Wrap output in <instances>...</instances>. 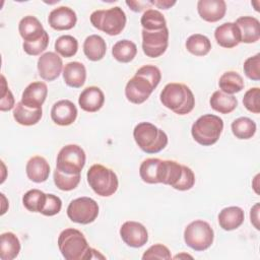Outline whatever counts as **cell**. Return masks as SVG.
<instances>
[{
    "instance_id": "cell-32",
    "label": "cell",
    "mask_w": 260,
    "mask_h": 260,
    "mask_svg": "<svg viewBox=\"0 0 260 260\" xmlns=\"http://www.w3.org/2000/svg\"><path fill=\"white\" fill-rule=\"evenodd\" d=\"M186 49L195 56H205L211 49V43L209 39L200 34L190 36L186 41Z\"/></svg>"
},
{
    "instance_id": "cell-41",
    "label": "cell",
    "mask_w": 260,
    "mask_h": 260,
    "mask_svg": "<svg viewBox=\"0 0 260 260\" xmlns=\"http://www.w3.org/2000/svg\"><path fill=\"white\" fill-rule=\"evenodd\" d=\"M171 252L168 247H166L162 244H155L149 247L144 254L142 255V259H171Z\"/></svg>"
},
{
    "instance_id": "cell-5",
    "label": "cell",
    "mask_w": 260,
    "mask_h": 260,
    "mask_svg": "<svg viewBox=\"0 0 260 260\" xmlns=\"http://www.w3.org/2000/svg\"><path fill=\"white\" fill-rule=\"evenodd\" d=\"M222 129L223 121L221 118L216 115L205 114L193 123L191 134L197 143L209 146L218 140Z\"/></svg>"
},
{
    "instance_id": "cell-11",
    "label": "cell",
    "mask_w": 260,
    "mask_h": 260,
    "mask_svg": "<svg viewBox=\"0 0 260 260\" xmlns=\"http://www.w3.org/2000/svg\"><path fill=\"white\" fill-rule=\"evenodd\" d=\"M169 45V29L164 27L158 30L142 29V50L147 57L161 56Z\"/></svg>"
},
{
    "instance_id": "cell-39",
    "label": "cell",
    "mask_w": 260,
    "mask_h": 260,
    "mask_svg": "<svg viewBox=\"0 0 260 260\" xmlns=\"http://www.w3.org/2000/svg\"><path fill=\"white\" fill-rule=\"evenodd\" d=\"M259 99H260V89L259 87H252L246 91L243 98V104L245 108L254 113V114H259L260 113V104H259Z\"/></svg>"
},
{
    "instance_id": "cell-37",
    "label": "cell",
    "mask_w": 260,
    "mask_h": 260,
    "mask_svg": "<svg viewBox=\"0 0 260 260\" xmlns=\"http://www.w3.org/2000/svg\"><path fill=\"white\" fill-rule=\"evenodd\" d=\"M80 182V174L69 175L55 169L54 183L62 191H71L77 187Z\"/></svg>"
},
{
    "instance_id": "cell-10",
    "label": "cell",
    "mask_w": 260,
    "mask_h": 260,
    "mask_svg": "<svg viewBox=\"0 0 260 260\" xmlns=\"http://www.w3.org/2000/svg\"><path fill=\"white\" fill-rule=\"evenodd\" d=\"M67 215L73 222L88 224L99 215V205L89 197H79L72 200L67 207Z\"/></svg>"
},
{
    "instance_id": "cell-9",
    "label": "cell",
    "mask_w": 260,
    "mask_h": 260,
    "mask_svg": "<svg viewBox=\"0 0 260 260\" xmlns=\"http://www.w3.org/2000/svg\"><path fill=\"white\" fill-rule=\"evenodd\" d=\"M85 159V152L79 145L68 144L60 149L57 155L56 169L69 175H77L82 171Z\"/></svg>"
},
{
    "instance_id": "cell-3",
    "label": "cell",
    "mask_w": 260,
    "mask_h": 260,
    "mask_svg": "<svg viewBox=\"0 0 260 260\" xmlns=\"http://www.w3.org/2000/svg\"><path fill=\"white\" fill-rule=\"evenodd\" d=\"M161 104L178 115L189 114L195 106L192 90L183 83H168L159 95Z\"/></svg>"
},
{
    "instance_id": "cell-6",
    "label": "cell",
    "mask_w": 260,
    "mask_h": 260,
    "mask_svg": "<svg viewBox=\"0 0 260 260\" xmlns=\"http://www.w3.org/2000/svg\"><path fill=\"white\" fill-rule=\"evenodd\" d=\"M87 182L93 192L102 197H109L113 195L119 185L118 177L111 169L95 164L92 165L86 174Z\"/></svg>"
},
{
    "instance_id": "cell-24",
    "label": "cell",
    "mask_w": 260,
    "mask_h": 260,
    "mask_svg": "<svg viewBox=\"0 0 260 260\" xmlns=\"http://www.w3.org/2000/svg\"><path fill=\"white\" fill-rule=\"evenodd\" d=\"M245 218V213L241 207L230 206L223 208L218 214V223L224 231L238 229Z\"/></svg>"
},
{
    "instance_id": "cell-31",
    "label": "cell",
    "mask_w": 260,
    "mask_h": 260,
    "mask_svg": "<svg viewBox=\"0 0 260 260\" xmlns=\"http://www.w3.org/2000/svg\"><path fill=\"white\" fill-rule=\"evenodd\" d=\"M218 85L221 91L228 94H234L244 88V80L238 72L226 71L219 77Z\"/></svg>"
},
{
    "instance_id": "cell-29",
    "label": "cell",
    "mask_w": 260,
    "mask_h": 260,
    "mask_svg": "<svg viewBox=\"0 0 260 260\" xmlns=\"http://www.w3.org/2000/svg\"><path fill=\"white\" fill-rule=\"evenodd\" d=\"M20 251V242L11 232L3 233L0 237V258L2 260H12L16 258Z\"/></svg>"
},
{
    "instance_id": "cell-16",
    "label": "cell",
    "mask_w": 260,
    "mask_h": 260,
    "mask_svg": "<svg viewBox=\"0 0 260 260\" xmlns=\"http://www.w3.org/2000/svg\"><path fill=\"white\" fill-rule=\"evenodd\" d=\"M77 117V109L69 100H61L55 103L51 110L53 122L60 126L71 125Z\"/></svg>"
},
{
    "instance_id": "cell-44",
    "label": "cell",
    "mask_w": 260,
    "mask_h": 260,
    "mask_svg": "<svg viewBox=\"0 0 260 260\" xmlns=\"http://www.w3.org/2000/svg\"><path fill=\"white\" fill-rule=\"evenodd\" d=\"M194 184H195V175L193 171L187 166H183V176L175 189L179 191H186L191 189L194 186Z\"/></svg>"
},
{
    "instance_id": "cell-12",
    "label": "cell",
    "mask_w": 260,
    "mask_h": 260,
    "mask_svg": "<svg viewBox=\"0 0 260 260\" xmlns=\"http://www.w3.org/2000/svg\"><path fill=\"white\" fill-rule=\"evenodd\" d=\"M120 236L125 244L132 248H140L148 241L146 228L137 221L129 220L120 228Z\"/></svg>"
},
{
    "instance_id": "cell-13",
    "label": "cell",
    "mask_w": 260,
    "mask_h": 260,
    "mask_svg": "<svg viewBox=\"0 0 260 260\" xmlns=\"http://www.w3.org/2000/svg\"><path fill=\"white\" fill-rule=\"evenodd\" d=\"M63 67L61 57L54 52H47L38 60L39 75L47 81L55 80L59 77Z\"/></svg>"
},
{
    "instance_id": "cell-47",
    "label": "cell",
    "mask_w": 260,
    "mask_h": 260,
    "mask_svg": "<svg viewBox=\"0 0 260 260\" xmlns=\"http://www.w3.org/2000/svg\"><path fill=\"white\" fill-rule=\"evenodd\" d=\"M150 3L160 9H169L173 5L176 4V1H170V0H151Z\"/></svg>"
},
{
    "instance_id": "cell-34",
    "label": "cell",
    "mask_w": 260,
    "mask_h": 260,
    "mask_svg": "<svg viewBox=\"0 0 260 260\" xmlns=\"http://www.w3.org/2000/svg\"><path fill=\"white\" fill-rule=\"evenodd\" d=\"M140 23L143 29L146 30H158L167 27V21L165 16L155 9H147L141 16Z\"/></svg>"
},
{
    "instance_id": "cell-36",
    "label": "cell",
    "mask_w": 260,
    "mask_h": 260,
    "mask_svg": "<svg viewBox=\"0 0 260 260\" xmlns=\"http://www.w3.org/2000/svg\"><path fill=\"white\" fill-rule=\"evenodd\" d=\"M55 50L58 54L65 58L72 57L77 53L78 42L72 36H61L55 42Z\"/></svg>"
},
{
    "instance_id": "cell-7",
    "label": "cell",
    "mask_w": 260,
    "mask_h": 260,
    "mask_svg": "<svg viewBox=\"0 0 260 260\" xmlns=\"http://www.w3.org/2000/svg\"><path fill=\"white\" fill-rule=\"evenodd\" d=\"M91 24L109 36H117L125 27L126 14L119 6L95 10L90 14Z\"/></svg>"
},
{
    "instance_id": "cell-14",
    "label": "cell",
    "mask_w": 260,
    "mask_h": 260,
    "mask_svg": "<svg viewBox=\"0 0 260 260\" xmlns=\"http://www.w3.org/2000/svg\"><path fill=\"white\" fill-rule=\"evenodd\" d=\"M48 21L50 26L56 30H68L75 26L77 16L73 9L67 6H60L50 12Z\"/></svg>"
},
{
    "instance_id": "cell-4",
    "label": "cell",
    "mask_w": 260,
    "mask_h": 260,
    "mask_svg": "<svg viewBox=\"0 0 260 260\" xmlns=\"http://www.w3.org/2000/svg\"><path fill=\"white\" fill-rule=\"evenodd\" d=\"M133 137L139 148L146 153H157L168 144L166 132L149 122L137 124L133 130Z\"/></svg>"
},
{
    "instance_id": "cell-25",
    "label": "cell",
    "mask_w": 260,
    "mask_h": 260,
    "mask_svg": "<svg viewBox=\"0 0 260 260\" xmlns=\"http://www.w3.org/2000/svg\"><path fill=\"white\" fill-rule=\"evenodd\" d=\"M162 159L146 158L139 167V175L143 182L148 184L160 183Z\"/></svg>"
},
{
    "instance_id": "cell-26",
    "label": "cell",
    "mask_w": 260,
    "mask_h": 260,
    "mask_svg": "<svg viewBox=\"0 0 260 260\" xmlns=\"http://www.w3.org/2000/svg\"><path fill=\"white\" fill-rule=\"evenodd\" d=\"M83 52L90 61L102 60L107 52L105 40L98 35L88 36L83 43Z\"/></svg>"
},
{
    "instance_id": "cell-21",
    "label": "cell",
    "mask_w": 260,
    "mask_h": 260,
    "mask_svg": "<svg viewBox=\"0 0 260 260\" xmlns=\"http://www.w3.org/2000/svg\"><path fill=\"white\" fill-rule=\"evenodd\" d=\"M25 172L30 181L35 183H43L49 178L50 166L43 156L36 155L28 159Z\"/></svg>"
},
{
    "instance_id": "cell-27",
    "label": "cell",
    "mask_w": 260,
    "mask_h": 260,
    "mask_svg": "<svg viewBox=\"0 0 260 260\" xmlns=\"http://www.w3.org/2000/svg\"><path fill=\"white\" fill-rule=\"evenodd\" d=\"M209 104L214 111L220 114H229L237 108L238 101L233 94H228L221 90H216L212 93Z\"/></svg>"
},
{
    "instance_id": "cell-19",
    "label": "cell",
    "mask_w": 260,
    "mask_h": 260,
    "mask_svg": "<svg viewBox=\"0 0 260 260\" xmlns=\"http://www.w3.org/2000/svg\"><path fill=\"white\" fill-rule=\"evenodd\" d=\"M105 103V94L98 86H88L82 90L78 98L79 107L89 113L99 111Z\"/></svg>"
},
{
    "instance_id": "cell-18",
    "label": "cell",
    "mask_w": 260,
    "mask_h": 260,
    "mask_svg": "<svg viewBox=\"0 0 260 260\" xmlns=\"http://www.w3.org/2000/svg\"><path fill=\"white\" fill-rule=\"evenodd\" d=\"M214 38L219 46L228 49L241 43L240 30L235 22H225L218 25L214 30Z\"/></svg>"
},
{
    "instance_id": "cell-8",
    "label": "cell",
    "mask_w": 260,
    "mask_h": 260,
    "mask_svg": "<svg viewBox=\"0 0 260 260\" xmlns=\"http://www.w3.org/2000/svg\"><path fill=\"white\" fill-rule=\"evenodd\" d=\"M214 233L210 224L197 219L190 222L184 231V241L188 247L195 251H204L213 243Z\"/></svg>"
},
{
    "instance_id": "cell-20",
    "label": "cell",
    "mask_w": 260,
    "mask_h": 260,
    "mask_svg": "<svg viewBox=\"0 0 260 260\" xmlns=\"http://www.w3.org/2000/svg\"><path fill=\"white\" fill-rule=\"evenodd\" d=\"M241 35V43H255L260 38L259 20L253 16H241L236 22Z\"/></svg>"
},
{
    "instance_id": "cell-33",
    "label": "cell",
    "mask_w": 260,
    "mask_h": 260,
    "mask_svg": "<svg viewBox=\"0 0 260 260\" xmlns=\"http://www.w3.org/2000/svg\"><path fill=\"white\" fill-rule=\"evenodd\" d=\"M232 132L239 139H250L256 132L255 122L247 117H240L232 123Z\"/></svg>"
},
{
    "instance_id": "cell-40",
    "label": "cell",
    "mask_w": 260,
    "mask_h": 260,
    "mask_svg": "<svg viewBox=\"0 0 260 260\" xmlns=\"http://www.w3.org/2000/svg\"><path fill=\"white\" fill-rule=\"evenodd\" d=\"M260 54H256L252 57H249L243 65L244 72L246 76L252 80L260 79Z\"/></svg>"
},
{
    "instance_id": "cell-28",
    "label": "cell",
    "mask_w": 260,
    "mask_h": 260,
    "mask_svg": "<svg viewBox=\"0 0 260 260\" xmlns=\"http://www.w3.org/2000/svg\"><path fill=\"white\" fill-rule=\"evenodd\" d=\"M41 109H30L25 107L21 102L17 103L13 109V118L15 121L23 126H31L37 124L42 118Z\"/></svg>"
},
{
    "instance_id": "cell-42",
    "label": "cell",
    "mask_w": 260,
    "mask_h": 260,
    "mask_svg": "<svg viewBox=\"0 0 260 260\" xmlns=\"http://www.w3.org/2000/svg\"><path fill=\"white\" fill-rule=\"evenodd\" d=\"M61 207H62V201L58 196L54 194H47L46 202L41 213L46 216H53L60 212Z\"/></svg>"
},
{
    "instance_id": "cell-35",
    "label": "cell",
    "mask_w": 260,
    "mask_h": 260,
    "mask_svg": "<svg viewBox=\"0 0 260 260\" xmlns=\"http://www.w3.org/2000/svg\"><path fill=\"white\" fill-rule=\"evenodd\" d=\"M47 194L39 189L28 190L22 197L24 207L31 212H41L46 202Z\"/></svg>"
},
{
    "instance_id": "cell-2",
    "label": "cell",
    "mask_w": 260,
    "mask_h": 260,
    "mask_svg": "<svg viewBox=\"0 0 260 260\" xmlns=\"http://www.w3.org/2000/svg\"><path fill=\"white\" fill-rule=\"evenodd\" d=\"M58 247L67 260L105 259L99 251L90 248L83 234L76 229H65L58 237Z\"/></svg>"
},
{
    "instance_id": "cell-30",
    "label": "cell",
    "mask_w": 260,
    "mask_h": 260,
    "mask_svg": "<svg viewBox=\"0 0 260 260\" xmlns=\"http://www.w3.org/2000/svg\"><path fill=\"white\" fill-rule=\"evenodd\" d=\"M136 54L137 47L132 41L129 40L118 41L112 48L113 57L121 63H128L132 61Z\"/></svg>"
},
{
    "instance_id": "cell-45",
    "label": "cell",
    "mask_w": 260,
    "mask_h": 260,
    "mask_svg": "<svg viewBox=\"0 0 260 260\" xmlns=\"http://www.w3.org/2000/svg\"><path fill=\"white\" fill-rule=\"evenodd\" d=\"M126 4L135 12L142 11L145 7H148L151 5L150 1L143 2V1H126Z\"/></svg>"
},
{
    "instance_id": "cell-43",
    "label": "cell",
    "mask_w": 260,
    "mask_h": 260,
    "mask_svg": "<svg viewBox=\"0 0 260 260\" xmlns=\"http://www.w3.org/2000/svg\"><path fill=\"white\" fill-rule=\"evenodd\" d=\"M1 79H2V92H1V100H0V110L2 112H6V111H10L11 109H14L15 107L14 98L11 90L7 86L5 77L3 75L1 76Z\"/></svg>"
},
{
    "instance_id": "cell-17",
    "label": "cell",
    "mask_w": 260,
    "mask_h": 260,
    "mask_svg": "<svg viewBox=\"0 0 260 260\" xmlns=\"http://www.w3.org/2000/svg\"><path fill=\"white\" fill-rule=\"evenodd\" d=\"M197 10L203 20L216 22L224 16L226 4L223 0H199Z\"/></svg>"
},
{
    "instance_id": "cell-23",
    "label": "cell",
    "mask_w": 260,
    "mask_h": 260,
    "mask_svg": "<svg viewBox=\"0 0 260 260\" xmlns=\"http://www.w3.org/2000/svg\"><path fill=\"white\" fill-rule=\"evenodd\" d=\"M63 79L70 87H81L86 79V69L84 65L77 61L67 63L63 68Z\"/></svg>"
},
{
    "instance_id": "cell-48",
    "label": "cell",
    "mask_w": 260,
    "mask_h": 260,
    "mask_svg": "<svg viewBox=\"0 0 260 260\" xmlns=\"http://www.w3.org/2000/svg\"><path fill=\"white\" fill-rule=\"evenodd\" d=\"M181 257H190V258H192V256H190V255H177V256H175V258H181Z\"/></svg>"
},
{
    "instance_id": "cell-46",
    "label": "cell",
    "mask_w": 260,
    "mask_h": 260,
    "mask_svg": "<svg viewBox=\"0 0 260 260\" xmlns=\"http://www.w3.org/2000/svg\"><path fill=\"white\" fill-rule=\"evenodd\" d=\"M250 218H251V222L253 223V225L259 230V203H256L252 208H251V212H250Z\"/></svg>"
},
{
    "instance_id": "cell-22",
    "label": "cell",
    "mask_w": 260,
    "mask_h": 260,
    "mask_svg": "<svg viewBox=\"0 0 260 260\" xmlns=\"http://www.w3.org/2000/svg\"><path fill=\"white\" fill-rule=\"evenodd\" d=\"M18 31L24 42H34L39 40L46 30L37 17L27 15L19 21Z\"/></svg>"
},
{
    "instance_id": "cell-15",
    "label": "cell",
    "mask_w": 260,
    "mask_h": 260,
    "mask_svg": "<svg viewBox=\"0 0 260 260\" xmlns=\"http://www.w3.org/2000/svg\"><path fill=\"white\" fill-rule=\"evenodd\" d=\"M48 87L45 82L35 81L29 83L22 92L21 103L30 109H41L46 101Z\"/></svg>"
},
{
    "instance_id": "cell-38",
    "label": "cell",
    "mask_w": 260,
    "mask_h": 260,
    "mask_svg": "<svg viewBox=\"0 0 260 260\" xmlns=\"http://www.w3.org/2000/svg\"><path fill=\"white\" fill-rule=\"evenodd\" d=\"M48 44H49V35L47 31H45L44 35L37 41L23 42L22 48L26 54L30 56H37L47 49Z\"/></svg>"
},
{
    "instance_id": "cell-1",
    "label": "cell",
    "mask_w": 260,
    "mask_h": 260,
    "mask_svg": "<svg viewBox=\"0 0 260 260\" xmlns=\"http://www.w3.org/2000/svg\"><path fill=\"white\" fill-rule=\"evenodd\" d=\"M161 79L160 70L154 65L140 67L125 86V95L133 104L144 103Z\"/></svg>"
}]
</instances>
